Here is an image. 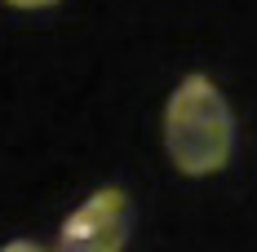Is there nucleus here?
Listing matches in <instances>:
<instances>
[{
  "label": "nucleus",
  "instance_id": "4",
  "mask_svg": "<svg viewBox=\"0 0 257 252\" xmlns=\"http://www.w3.org/2000/svg\"><path fill=\"white\" fill-rule=\"evenodd\" d=\"M5 5H14V9H53L58 0H5Z\"/></svg>",
  "mask_w": 257,
  "mask_h": 252
},
{
  "label": "nucleus",
  "instance_id": "3",
  "mask_svg": "<svg viewBox=\"0 0 257 252\" xmlns=\"http://www.w3.org/2000/svg\"><path fill=\"white\" fill-rule=\"evenodd\" d=\"M0 252H53V248H45V243H36V239H14V243H5Z\"/></svg>",
  "mask_w": 257,
  "mask_h": 252
},
{
  "label": "nucleus",
  "instance_id": "1",
  "mask_svg": "<svg viewBox=\"0 0 257 252\" xmlns=\"http://www.w3.org/2000/svg\"><path fill=\"white\" fill-rule=\"evenodd\" d=\"M164 151L186 177L222 173L235 151V115L208 76H186L164 106Z\"/></svg>",
  "mask_w": 257,
  "mask_h": 252
},
{
  "label": "nucleus",
  "instance_id": "2",
  "mask_svg": "<svg viewBox=\"0 0 257 252\" xmlns=\"http://www.w3.org/2000/svg\"><path fill=\"white\" fill-rule=\"evenodd\" d=\"M133 230V203L120 186H102L67 212L53 252H124Z\"/></svg>",
  "mask_w": 257,
  "mask_h": 252
}]
</instances>
